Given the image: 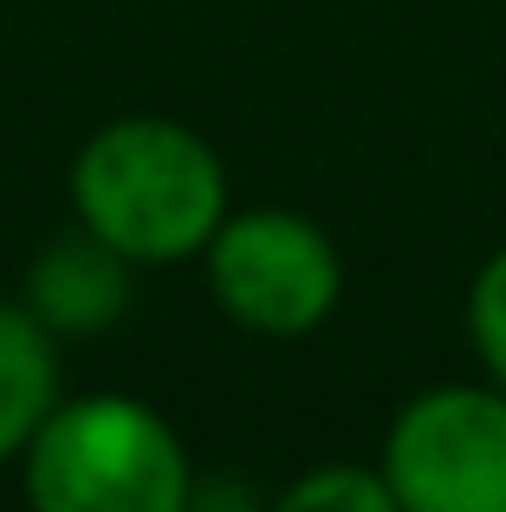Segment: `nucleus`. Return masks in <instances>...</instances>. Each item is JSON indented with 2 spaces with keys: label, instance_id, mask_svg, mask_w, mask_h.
<instances>
[{
  "label": "nucleus",
  "instance_id": "f257e3e1",
  "mask_svg": "<svg viewBox=\"0 0 506 512\" xmlns=\"http://www.w3.org/2000/svg\"><path fill=\"white\" fill-rule=\"evenodd\" d=\"M72 221L130 266H189L228 221V169L202 130L176 117H111L91 130L65 175Z\"/></svg>",
  "mask_w": 506,
  "mask_h": 512
},
{
  "label": "nucleus",
  "instance_id": "f03ea898",
  "mask_svg": "<svg viewBox=\"0 0 506 512\" xmlns=\"http://www.w3.org/2000/svg\"><path fill=\"white\" fill-rule=\"evenodd\" d=\"M13 467L39 512H182L195 500L182 435L163 409L124 389L59 396Z\"/></svg>",
  "mask_w": 506,
  "mask_h": 512
},
{
  "label": "nucleus",
  "instance_id": "7ed1b4c3",
  "mask_svg": "<svg viewBox=\"0 0 506 512\" xmlns=\"http://www.w3.org/2000/svg\"><path fill=\"white\" fill-rule=\"evenodd\" d=\"M221 318L253 338H312L344 299V253L299 208H228L202 247Z\"/></svg>",
  "mask_w": 506,
  "mask_h": 512
},
{
  "label": "nucleus",
  "instance_id": "20e7f679",
  "mask_svg": "<svg viewBox=\"0 0 506 512\" xmlns=\"http://www.w3.org/2000/svg\"><path fill=\"white\" fill-rule=\"evenodd\" d=\"M396 512H506V389H416L383 428L377 454Z\"/></svg>",
  "mask_w": 506,
  "mask_h": 512
},
{
  "label": "nucleus",
  "instance_id": "39448f33",
  "mask_svg": "<svg viewBox=\"0 0 506 512\" xmlns=\"http://www.w3.org/2000/svg\"><path fill=\"white\" fill-rule=\"evenodd\" d=\"M130 292H137V266L78 221L65 234H52L26 260V279H20V305L52 338H98V331H111L130 312Z\"/></svg>",
  "mask_w": 506,
  "mask_h": 512
},
{
  "label": "nucleus",
  "instance_id": "423d86ee",
  "mask_svg": "<svg viewBox=\"0 0 506 512\" xmlns=\"http://www.w3.org/2000/svg\"><path fill=\"white\" fill-rule=\"evenodd\" d=\"M59 396V338L20 299H0V461H20Z\"/></svg>",
  "mask_w": 506,
  "mask_h": 512
},
{
  "label": "nucleus",
  "instance_id": "0eeeda50",
  "mask_svg": "<svg viewBox=\"0 0 506 512\" xmlns=\"http://www.w3.org/2000/svg\"><path fill=\"white\" fill-rule=\"evenodd\" d=\"M279 512H396V493L383 480V467L357 461H325L312 474H299L279 493Z\"/></svg>",
  "mask_w": 506,
  "mask_h": 512
},
{
  "label": "nucleus",
  "instance_id": "6e6552de",
  "mask_svg": "<svg viewBox=\"0 0 506 512\" xmlns=\"http://www.w3.org/2000/svg\"><path fill=\"white\" fill-rule=\"evenodd\" d=\"M468 344L481 357V376L506 389V247L487 253L468 286Z\"/></svg>",
  "mask_w": 506,
  "mask_h": 512
}]
</instances>
